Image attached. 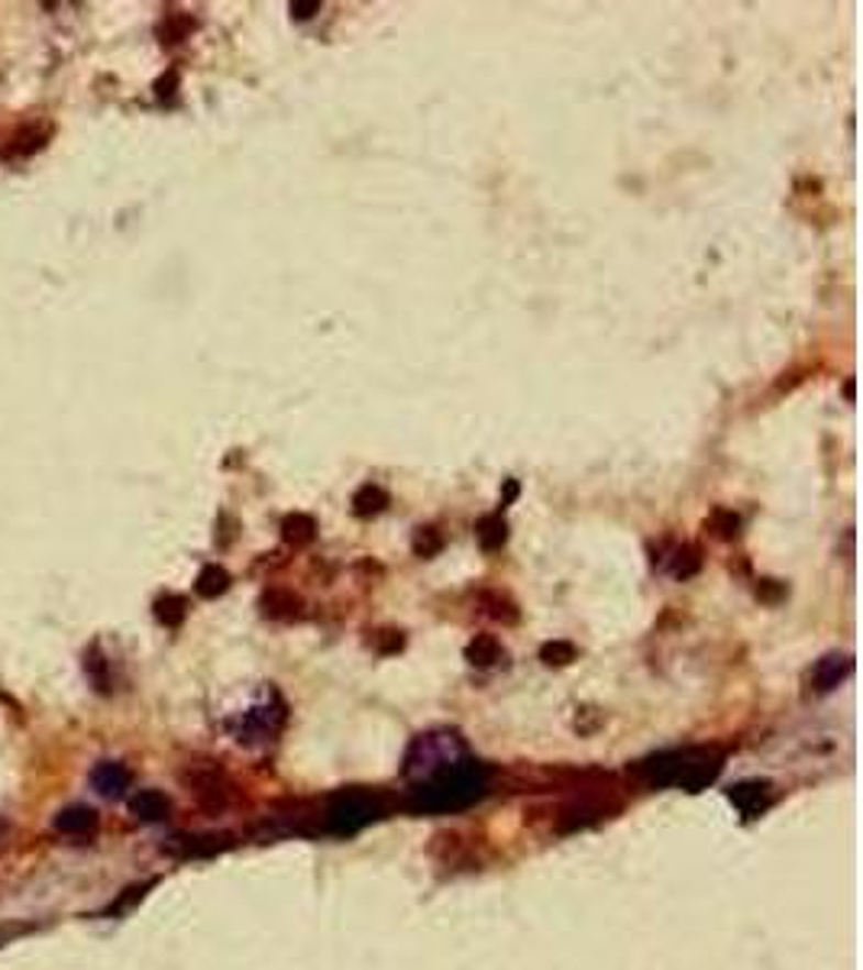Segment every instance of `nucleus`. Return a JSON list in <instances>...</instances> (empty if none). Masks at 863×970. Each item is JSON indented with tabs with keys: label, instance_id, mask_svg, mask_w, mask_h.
Segmentation results:
<instances>
[{
	"label": "nucleus",
	"instance_id": "nucleus-1",
	"mask_svg": "<svg viewBox=\"0 0 863 970\" xmlns=\"http://www.w3.org/2000/svg\"><path fill=\"white\" fill-rule=\"evenodd\" d=\"M486 786V767L476 757H466L431 780L414 783V790L408 793V808L411 812H460V808L473 806L476 800H483Z\"/></svg>",
	"mask_w": 863,
	"mask_h": 970
},
{
	"label": "nucleus",
	"instance_id": "nucleus-2",
	"mask_svg": "<svg viewBox=\"0 0 863 970\" xmlns=\"http://www.w3.org/2000/svg\"><path fill=\"white\" fill-rule=\"evenodd\" d=\"M721 763H724V757L715 748H683V751L650 757L638 767V773L650 786H679V790L696 793L721 773Z\"/></svg>",
	"mask_w": 863,
	"mask_h": 970
},
{
	"label": "nucleus",
	"instance_id": "nucleus-3",
	"mask_svg": "<svg viewBox=\"0 0 863 970\" xmlns=\"http://www.w3.org/2000/svg\"><path fill=\"white\" fill-rule=\"evenodd\" d=\"M388 812V800L378 790H340L336 796H330L324 806V831L330 835H356L363 831L369 822H376Z\"/></svg>",
	"mask_w": 863,
	"mask_h": 970
},
{
	"label": "nucleus",
	"instance_id": "nucleus-4",
	"mask_svg": "<svg viewBox=\"0 0 863 970\" xmlns=\"http://www.w3.org/2000/svg\"><path fill=\"white\" fill-rule=\"evenodd\" d=\"M466 757H469V751L460 741V735H453V731H431V735H421L411 745V751L405 757V773L414 776L418 783H424V780H431L436 773L450 770L453 763H460Z\"/></svg>",
	"mask_w": 863,
	"mask_h": 970
},
{
	"label": "nucleus",
	"instance_id": "nucleus-5",
	"mask_svg": "<svg viewBox=\"0 0 863 970\" xmlns=\"http://www.w3.org/2000/svg\"><path fill=\"white\" fill-rule=\"evenodd\" d=\"M281 718H285L281 702H275V705H256V708L243 712V718L236 721V741L240 745H266V741H272L278 735Z\"/></svg>",
	"mask_w": 863,
	"mask_h": 970
},
{
	"label": "nucleus",
	"instance_id": "nucleus-6",
	"mask_svg": "<svg viewBox=\"0 0 863 970\" xmlns=\"http://www.w3.org/2000/svg\"><path fill=\"white\" fill-rule=\"evenodd\" d=\"M133 783V773L120 763V760H101L95 770H91V790L101 793L104 800H120L126 796Z\"/></svg>",
	"mask_w": 863,
	"mask_h": 970
},
{
	"label": "nucleus",
	"instance_id": "nucleus-7",
	"mask_svg": "<svg viewBox=\"0 0 863 970\" xmlns=\"http://www.w3.org/2000/svg\"><path fill=\"white\" fill-rule=\"evenodd\" d=\"M728 800L738 806L744 818H756L760 812H766L773 803V786L766 780H744L738 786L728 790Z\"/></svg>",
	"mask_w": 863,
	"mask_h": 970
},
{
	"label": "nucleus",
	"instance_id": "nucleus-8",
	"mask_svg": "<svg viewBox=\"0 0 863 970\" xmlns=\"http://www.w3.org/2000/svg\"><path fill=\"white\" fill-rule=\"evenodd\" d=\"M188 783H191L195 796H198L204 806L220 808L226 803V780H223V773H220L217 767H211V763H198V767L188 773Z\"/></svg>",
	"mask_w": 863,
	"mask_h": 970
},
{
	"label": "nucleus",
	"instance_id": "nucleus-9",
	"mask_svg": "<svg viewBox=\"0 0 863 970\" xmlns=\"http://www.w3.org/2000/svg\"><path fill=\"white\" fill-rule=\"evenodd\" d=\"M851 670H854V660H851L848 653H828V657H821V660L815 663V670H811V686H815L818 693H828V690H834L838 683H844V680L851 676Z\"/></svg>",
	"mask_w": 863,
	"mask_h": 970
},
{
	"label": "nucleus",
	"instance_id": "nucleus-10",
	"mask_svg": "<svg viewBox=\"0 0 863 970\" xmlns=\"http://www.w3.org/2000/svg\"><path fill=\"white\" fill-rule=\"evenodd\" d=\"M55 831L65 838H88L98 831V812L91 806H65L55 815Z\"/></svg>",
	"mask_w": 863,
	"mask_h": 970
},
{
	"label": "nucleus",
	"instance_id": "nucleus-11",
	"mask_svg": "<svg viewBox=\"0 0 863 970\" xmlns=\"http://www.w3.org/2000/svg\"><path fill=\"white\" fill-rule=\"evenodd\" d=\"M223 848H230L226 835H185V838L168 841V855H175V858H211Z\"/></svg>",
	"mask_w": 863,
	"mask_h": 970
},
{
	"label": "nucleus",
	"instance_id": "nucleus-12",
	"mask_svg": "<svg viewBox=\"0 0 863 970\" xmlns=\"http://www.w3.org/2000/svg\"><path fill=\"white\" fill-rule=\"evenodd\" d=\"M130 812L140 818V822H165L168 818V812H172V803H168V796L159 793V790H140V793H133L130 796Z\"/></svg>",
	"mask_w": 863,
	"mask_h": 970
},
{
	"label": "nucleus",
	"instance_id": "nucleus-13",
	"mask_svg": "<svg viewBox=\"0 0 863 970\" xmlns=\"http://www.w3.org/2000/svg\"><path fill=\"white\" fill-rule=\"evenodd\" d=\"M281 538L291 547H308L311 540L318 538V521L305 511H295L281 521Z\"/></svg>",
	"mask_w": 863,
	"mask_h": 970
},
{
	"label": "nucleus",
	"instance_id": "nucleus-14",
	"mask_svg": "<svg viewBox=\"0 0 863 970\" xmlns=\"http://www.w3.org/2000/svg\"><path fill=\"white\" fill-rule=\"evenodd\" d=\"M385 505H388V492L381 485L366 483L353 492V515L356 518H373L378 511H385Z\"/></svg>",
	"mask_w": 863,
	"mask_h": 970
},
{
	"label": "nucleus",
	"instance_id": "nucleus-15",
	"mask_svg": "<svg viewBox=\"0 0 863 970\" xmlns=\"http://www.w3.org/2000/svg\"><path fill=\"white\" fill-rule=\"evenodd\" d=\"M263 611L269 615V618H298L301 615V598L295 593H288V589H269V593L263 595Z\"/></svg>",
	"mask_w": 863,
	"mask_h": 970
},
{
	"label": "nucleus",
	"instance_id": "nucleus-16",
	"mask_svg": "<svg viewBox=\"0 0 863 970\" xmlns=\"http://www.w3.org/2000/svg\"><path fill=\"white\" fill-rule=\"evenodd\" d=\"M501 657H505V650H501V644L491 635H479L476 641H469V647H466V660L473 666H483V670L495 666Z\"/></svg>",
	"mask_w": 863,
	"mask_h": 970
},
{
	"label": "nucleus",
	"instance_id": "nucleus-17",
	"mask_svg": "<svg viewBox=\"0 0 863 970\" xmlns=\"http://www.w3.org/2000/svg\"><path fill=\"white\" fill-rule=\"evenodd\" d=\"M195 589L201 598H217V595H223L230 589V573L223 570V566H204L201 573H198V583H195Z\"/></svg>",
	"mask_w": 863,
	"mask_h": 970
},
{
	"label": "nucleus",
	"instance_id": "nucleus-18",
	"mask_svg": "<svg viewBox=\"0 0 863 970\" xmlns=\"http://www.w3.org/2000/svg\"><path fill=\"white\" fill-rule=\"evenodd\" d=\"M476 538L483 543V550H498L505 540H508V525L501 521V515H486L479 525H476Z\"/></svg>",
	"mask_w": 863,
	"mask_h": 970
},
{
	"label": "nucleus",
	"instance_id": "nucleus-19",
	"mask_svg": "<svg viewBox=\"0 0 863 970\" xmlns=\"http://www.w3.org/2000/svg\"><path fill=\"white\" fill-rule=\"evenodd\" d=\"M670 570H673V576H676V580H683V583H686V580H693V576H699V570H701L699 547H693V543L679 547V550H676V556H673V566H670Z\"/></svg>",
	"mask_w": 863,
	"mask_h": 970
},
{
	"label": "nucleus",
	"instance_id": "nucleus-20",
	"mask_svg": "<svg viewBox=\"0 0 863 970\" xmlns=\"http://www.w3.org/2000/svg\"><path fill=\"white\" fill-rule=\"evenodd\" d=\"M188 615V602L181 595H163L156 602V618L163 621L165 628H178Z\"/></svg>",
	"mask_w": 863,
	"mask_h": 970
},
{
	"label": "nucleus",
	"instance_id": "nucleus-21",
	"mask_svg": "<svg viewBox=\"0 0 863 970\" xmlns=\"http://www.w3.org/2000/svg\"><path fill=\"white\" fill-rule=\"evenodd\" d=\"M411 547H414V553H418L421 560H431V556H436V553L443 550V534H440L436 528H418V531H414V540H411Z\"/></svg>",
	"mask_w": 863,
	"mask_h": 970
},
{
	"label": "nucleus",
	"instance_id": "nucleus-22",
	"mask_svg": "<svg viewBox=\"0 0 863 970\" xmlns=\"http://www.w3.org/2000/svg\"><path fill=\"white\" fill-rule=\"evenodd\" d=\"M708 528L718 534L721 540H734L741 534V518L734 515V511H724V508H718V511H711V521H708Z\"/></svg>",
	"mask_w": 863,
	"mask_h": 970
},
{
	"label": "nucleus",
	"instance_id": "nucleus-23",
	"mask_svg": "<svg viewBox=\"0 0 863 970\" xmlns=\"http://www.w3.org/2000/svg\"><path fill=\"white\" fill-rule=\"evenodd\" d=\"M540 660L550 663V666H566L576 660V647L569 641H550V644L540 647Z\"/></svg>",
	"mask_w": 863,
	"mask_h": 970
},
{
	"label": "nucleus",
	"instance_id": "nucleus-24",
	"mask_svg": "<svg viewBox=\"0 0 863 970\" xmlns=\"http://www.w3.org/2000/svg\"><path fill=\"white\" fill-rule=\"evenodd\" d=\"M85 670L91 673V683H95V690L98 693H108V663H104V657H98V650H88V660H85Z\"/></svg>",
	"mask_w": 863,
	"mask_h": 970
},
{
	"label": "nucleus",
	"instance_id": "nucleus-25",
	"mask_svg": "<svg viewBox=\"0 0 863 970\" xmlns=\"http://www.w3.org/2000/svg\"><path fill=\"white\" fill-rule=\"evenodd\" d=\"M486 602H488V615H491V618H501V621H508V625H515V621H518V611H515V605H511L508 598L486 595Z\"/></svg>",
	"mask_w": 863,
	"mask_h": 970
},
{
	"label": "nucleus",
	"instance_id": "nucleus-26",
	"mask_svg": "<svg viewBox=\"0 0 863 970\" xmlns=\"http://www.w3.org/2000/svg\"><path fill=\"white\" fill-rule=\"evenodd\" d=\"M191 26H195V23H191L188 16H168V23L163 26L165 43H178V40H185Z\"/></svg>",
	"mask_w": 863,
	"mask_h": 970
},
{
	"label": "nucleus",
	"instance_id": "nucleus-27",
	"mask_svg": "<svg viewBox=\"0 0 863 970\" xmlns=\"http://www.w3.org/2000/svg\"><path fill=\"white\" fill-rule=\"evenodd\" d=\"M756 595H760V602H770V605H776V602L786 595V589H783V583H776V580H760Z\"/></svg>",
	"mask_w": 863,
	"mask_h": 970
},
{
	"label": "nucleus",
	"instance_id": "nucleus-28",
	"mask_svg": "<svg viewBox=\"0 0 863 970\" xmlns=\"http://www.w3.org/2000/svg\"><path fill=\"white\" fill-rule=\"evenodd\" d=\"M376 647L378 653H395V650H401L405 647V638L398 635V631H381L376 638Z\"/></svg>",
	"mask_w": 863,
	"mask_h": 970
},
{
	"label": "nucleus",
	"instance_id": "nucleus-29",
	"mask_svg": "<svg viewBox=\"0 0 863 970\" xmlns=\"http://www.w3.org/2000/svg\"><path fill=\"white\" fill-rule=\"evenodd\" d=\"M321 10V3L318 0H308V3H291V16H298V20H308V16H314Z\"/></svg>",
	"mask_w": 863,
	"mask_h": 970
},
{
	"label": "nucleus",
	"instance_id": "nucleus-30",
	"mask_svg": "<svg viewBox=\"0 0 863 970\" xmlns=\"http://www.w3.org/2000/svg\"><path fill=\"white\" fill-rule=\"evenodd\" d=\"M518 492H521L518 480H505V488H501V505H511V501L518 498Z\"/></svg>",
	"mask_w": 863,
	"mask_h": 970
},
{
	"label": "nucleus",
	"instance_id": "nucleus-31",
	"mask_svg": "<svg viewBox=\"0 0 863 970\" xmlns=\"http://www.w3.org/2000/svg\"><path fill=\"white\" fill-rule=\"evenodd\" d=\"M172 88H175V71H168L163 81L156 85V91H159V98H172Z\"/></svg>",
	"mask_w": 863,
	"mask_h": 970
}]
</instances>
